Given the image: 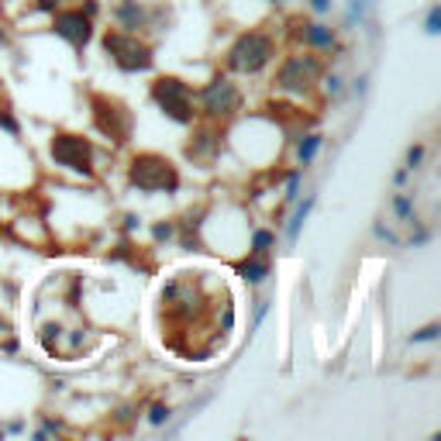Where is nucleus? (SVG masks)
<instances>
[{
    "label": "nucleus",
    "instance_id": "11",
    "mask_svg": "<svg viewBox=\"0 0 441 441\" xmlns=\"http://www.w3.org/2000/svg\"><path fill=\"white\" fill-rule=\"evenodd\" d=\"M269 273V262H262V259H248V262H241V276L248 283H262V276Z\"/></svg>",
    "mask_w": 441,
    "mask_h": 441
},
{
    "label": "nucleus",
    "instance_id": "2",
    "mask_svg": "<svg viewBox=\"0 0 441 441\" xmlns=\"http://www.w3.org/2000/svg\"><path fill=\"white\" fill-rule=\"evenodd\" d=\"M273 55H276V45H273L269 35H262V32H248V35H241V39L231 45V52H228V66L238 69V73H259L262 66H269Z\"/></svg>",
    "mask_w": 441,
    "mask_h": 441
},
{
    "label": "nucleus",
    "instance_id": "17",
    "mask_svg": "<svg viewBox=\"0 0 441 441\" xmlns=\"http://www.w3.org/2000/svg\"><path fill=\"white\" fill-rule=\"evenodd\" d=\"M438 32H441V11L431 7V11H428V35H438Z\"/></svg>",
    "mask_w": 441,
    "mask_h": 441
},
{
    "label": "nucleus",
    "instance_id": "3",
    "mask_svg": "<svg viewBox=\"0 0 441 441\" xmlns=\"http://www.w3.org/2000/svg\"><path fill=\"white\" fill-rule=\"evenodd\" d=\"M104 48L111 52V59L118 62L121 69H128V73H138V69L152 66V52L135 39L131 32H107L104 35Z\"/></svg>",
    "mask_w": 441,
    "mask_h": 441
},
{
    "label": "nucleus",
    "instance_id": "5",
    "mask_svg": "<svg viewBox=\"0 0 441 441\" xmlns=\"http://www.w3.org/2000/svg\"><path fill=\"white\" fill-rule=\"evenodd\" d=\"M52 159L59 162L62 169H73V172H83V176L93 172V165H90L93 149H90L86 138H76V135H59L52 142Z\"/></svg>",
    "mask_w": 441,
    "mask_h": 441
},
{
    "label": "nucleus",
    "instance_id": "8",
    "mask_svg": "<svg viewBox=\"0 0 441 441\" xmlns=\"http://www.w3.org/2000/svg\"><path fill=\"white\" fill-rule=\"evenodd\" d=\"M52 28H55L59 39H66L69 45H76V48H83V45L90 41V18H86L83 11H59V14L52 18Z\"/></svg>",
    "mask_w": 441,
    "mask_h": 441
},
{
    "label": "nucleus",
    "instance_id": "19",
    "mask_svg": "<svg viewBox=\"0 0 441 441\" xmlns=\"http://www.w3.org/2000/svg\"><path fill=\"white\" fill-rule=\"evenodd\" d=\"M421 159H424V149H421V145H414V149L407 152V169H414Z\"/></svg>",
    "mask_w": 441,
    "mask_h": 441
},
{
    "label": "nucleus",
    "instance_id": "13",
    "mask_svg": "<svg viewBox=\"0 0 441 441\" xmlns=\"http://www.w3.org/2000/svg\"><path fill=\"white\" fill-rule=\"evenodd\" d=\"M311 207H314V201H304V207L293 214V221H290V238H297L300 235V224L307 221V214H311Z\"/></svg>",
    "mask_w": 441,
    "mask_h": 441
},
{
    "label": "nucleus",
    "instance_id": "22",
    "mask_svg": "<svg viewBox=\"0 0 441 441\" xmlns=\"http://www.w3.org/2000/svg\"><path fill=\"white\" fill-rule=\"evenodd\" d=\"M327 93H331V97H338V93H341V80H338V76H331V80H327Z\"/></svg>",
    "mask_w": 441,
    "mask_h": 441
},
{
    "label": "nucleus",
    "instance_id": "12",
    "mask_svg": "<svg viewBox=\"0 0 441 441\" xmlns=\"http://www.w3.org/2000/svg\"><path fill=\"white\" fill-rule=\"evenodd\" d=\"M318 149H321V138H318V135H307V138L300 142V152H297V156H300V162L307 165V162L318 156Z\"/></svg>",
    "mask_w": 441,
    "mask_h": 441
},
{
    "label": "nucleus",
    "instance_id": "16",
    "mask_svg": "<svg viewBox=\"0 0 441 441\" xmlns=\"http://www.w3.org/2000/svg\"><path fill=\"white\" fill-rule=\"evenodd\" d=\"M438 324H428V327H421V331H417V334H414V341H435V338H438Z\"/></svg>",
    "mask_w": 441,
    "mask_h": 441
},
{
    "label": "nucleus",
    "instance_id": "15",
    "mask_svg": "<svg viewBox=\"0 0 441 441\" xmlns=\"http://www.w3.org/2000/svg\"><path fill=\"white\" fill-rule=\"evenodd\" d=\"M273 231H255V238H252V245H255V252H269V245H273Z\"/></svg>",
    "mask_w": 441,
    "mask_h": 441
},
{
    "label": "nucleus",
    "instance_id": "24",
    "mask_svg": "<svg viewBox=\"0 0 441 441\" xmlns=\"http://www.w3.org/2000/svg\"><path fill=\"white\" fill-rule=\"evenodd\" d=\"M39 7H41V11H55V0H41Z\"/></svg>",
    "mask_w": 441,
    "mask_h": 441
},
{
    "label": "nucleus",
    "instance_id": "18",
    "mask_svg": "<svg viewBox=\"0 0 441 441\" xmlns=\"http://www.w3.org/2000/svg\"><path fill=\"white\" fill-rule=\"evenodd\" d=\"M149 421H152V424H162V421H169V407H152V414H149Z\"/></svg>",
    "mask_w": 441,
    "mask_h": 441
},
{
    "label": "nucleus",
    "instance_id": "4",
    "mask_svg": "<svg viewBox=\"0 0 441 441\" xmlns=\"http://www.w3.org/2000/svg\"><path fill=\"white\" fill-rule=\"evenodd\" d=\"M152 97L159 100V107L179 124H190L194 121V97H190V86L179 80H156L152 86Z\"/></svg>",
    "mask_w": 441,
    "mask_h": 441
},
{
    "label": "nucleus",
    "instance_id": "1",
    "mask_svg": "<svg viewBox=\"0 0 441 441\" xmlns=\"http://www.w3.org/2000/svg\"><path fill=\"white\" fill-rule=\"evenodd\" d=\"M131 183L145 194H162V190H176L179 186V172L172 162H165L162 156H138L131 162Z\"/></svg>",
    "mask_w": 441,
    "mask_h": 441
},
{
    "label": "nucleus",
    "instance_id": "10",
    "mask_svg": "<svg viewBox=\"0 0 441 441\" xmlns=\"http://www.w3.org/2000/svg\"><path fill=\"white\" fill-rule=\"evenodd\" d=\"M304 41H307V45H314V48H334V32H331V28H324V25H307Z\"/></svg>",
    "mask_w": 441,
    "mask_h": 441
},
{
    "label": "nucleus",
    "instance_id": "6",
    "mask_svg": "<svg viewBox=\"0 0 441 441\" xmlns=\"http://www.w3.org/2000/svg\"><path fill=\"white\" fill-rule=\"evenodd\" d=\"M201 104L210 118H228V114H235L241 107V93L231 80L217 76L214 83H207V90L201 93Z\"/></svg>",
    "mask_w": 441,
    "mask_h": 441
},
{
    "label": "nucleus",
    "instance_id": "7",
    "mask_svg": "<svg viewBox=\"0 0 441 441\" xmlns=\"http://www.w3.org/2000/svg\"><path fill=\"white\" fill-rule=\"evenodd\" d=\"M318 73H321V62L318 59H311V55H297V59H290L286 66L280 69V90H290V93H304L311 83L318 80Z\"/></svg>",
    "mask_w": 441,
    "mask_h": 441
},
{
    "label": "nucleus",
    "instance_id": "14",
    "mask_svg": "<svg viewBox=\"0 0 441 441\" xmlns=\"http://www.w3.org/2000/svg\"><path fill=\"white\" fill-rule=\"evenodd\" d=\"M393 210L400 214L403 221H414V203L407 201V197H393Z\"/></svg>",
    "mask_w": 441,
    "mask_h": 441
},
{
    "label": "nucleus",
    "instance_id": "23",
    "mask_svg": "<svg viewBox=\"0 0 441 441\" xmlns=\"http://www.w3.org/2000/svg\"><path fill=\"white\" fill-rule=\"evenodd\" d=\"M327 4H331V0H311V7H314V11H327Z\"/></svg>",
    "mask_w": 441,
    "mask_h": 441
},
{
    "label": "nucleus",
    "instance_id": "21",
    "mask_svg": "<svg viewBox=\"0 0 441 441\" xmlns=\"http://www.w3.org/2000/svg\"><path fill=\"white\" fill-rule=\"evenodd\" d=\"M156 238H159V241L172 238V224H159V228H156Z\"/></svg>",
    "mask_w": 441,
    "mask_h": 441
},
{
    "label": "nucleus",
    "instance_id": "20",
    "mask_svg": "<svg viewBox=\"0 0 441 441\" xmlns=\"http://www.w3.org/2000/svg\"><path fill=\"white\" fill-rule=\"evenodd\" d=\"M297 194H300V176H290V186H286V197H290V201H297Z\"/></svg>",
    "mask_w": 441,
    "mask_h": 441
},
{
    "label": "nucleus",
    "instance_id": "9",
    "mask_svg": "<svg viewBox=\"0 0 441 441\" xmlns=\"http://www.w3.org/2000/svg\"><path fill=\"white\" fill-rule=\"evenodd\" d=\"M114 18H118L121 28H124V32H131V35L145 25V11L138 7V0H121V7H118V14H114Z\"/></svg>",
    "mask_w": 441,
    "mask_h": 441
}]
</instances>
